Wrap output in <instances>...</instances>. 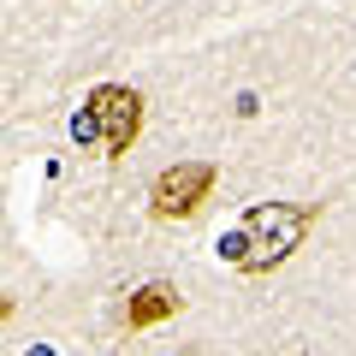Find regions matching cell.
Returning a JSON list of instances; mask_svg holds the SVG:
<instances>
[{"instance_id": "6da1fadb", "label": "cell", "mask_w": 356, "mask_h": 356, "mask_svg": "<svg viewBox=\"0 0 356 356\" xmlns=\"http://www.w3.org/2000/svg\"><path fill=\"white\" fill-rule=\"evenodd\" d=\"M321 220V202H255L232 232H220V261L238 273H273L303 250L309 226Z\"/></svg>"}, {"instance_id": "52a82bcc", "label": "cell", "mask_w": 356, "mask_h": 356, "mask_svg": "<svg viewBox=\"0 0 356 356\" xmlns=\"http://www.w3.org/2000/svg\"><path fill=\"white\" fill-rule=\"evenodd\" d=\"M191 356H202V350H191Z\"/></svg>"}, {"instance_id": "7a4b0ae2", "label": "cell", "mask_w": 356, "mask_h": 356, "mask_svg": "<svg viewBox=\"0 0 356 356\" xmlns=\"http://www.w3.org/2000/svg\"><path fill=\"white\" fill-rule=\"evenodd\" d=\"M83 107H89V119H95V131H102V154H107V161H125L131 143L143 137V89H131V83H95Z\"/></svg>"}, {"instance_id": "277c9868", "label": "cell", "mask_w": 356, "mask_h": 356, "mask_svg": "<svg viewBox=\"0 0 356 356\" xmlns=\"http://www.w3.org/2000/svg\"><path fill=\"white\" fill-rule=\"evenodd\" d=\"M178 309H184V297H178V285H166V280H149V285H137V291L125 297V332L161 327V321H172Z\"/></svg>"}, {"instance_id": "5b68a950", "label": "cell", "mask_w": 356, "mask_h": 356, "mask_svg": "<svg viewBox=\"0 0 356 356\" xmlns=\"http://www.w3.org/2000/svg\"><path fill=\"white\" fill-rule=\"evenodd\" d=\"M72 137H77V143H102V131H95V119H89V107L72 119Z\"/></svg>"}, {"instance_id": "8992f818", "label": "cell", "mask_w": 356, "mask_h": 356, "mask_svg": "<svg viewBox=\"0 0 356 356\" xmlns=\"http://www.w3.org/2000/svg\"><path fill=\"white\" fill-rule=\"evenodd\" d=\"M13 321V297H6V285H0V327Z\"/></svg>"}, {"instance_id": "3957f363", "label": "cell", "mask_w": 356, "mask_h": 356, "mask_svg": "<svg viewBox=\"0 0 356 356\" xmlns=\"http://www.w3.org/2000/svg\"><path fill=\"white\" fill-rule=\"evenodd\" d=\"M214 184H220V166L214 161H178V166H166V172L149 184V214L161 220V226L191 220L196 208L214 196Z\"/></svg>"}]
</instances>
